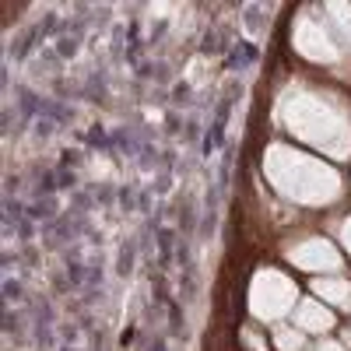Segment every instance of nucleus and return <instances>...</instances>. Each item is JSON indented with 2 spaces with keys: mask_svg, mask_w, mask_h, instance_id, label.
Segmentation results:
<instances>
[{
  "mask_svg": "<svg viewBox=\"0 0 351 351\" xmlns=\"http://www.w3.org/2000/svg\"><path fill=\"white\" fill-rule=\"evenodd\" d=\"M278 123L288 137L309 144L334 162L351 158V109L324 88L288 84L278 95Z\"/></svg>",
  "mask_w": 351,
  "mask_h": 351,
  "instance_id": "f257e3e1",
  "label": "nucleus"
},
{
  "mask_svg": "<svg viewBox=\"0 0 351 351\" xmlns=\"http://www.w3.org/2000/svg\"><path fill=\"white\" fill-rule=\"evenodd\" d=\"M263 180L278 197L302 204V208H327L344 193V180L330 162L291 148V144H271L263 152Z\"/></svg>",
  "mask_w": 351,
  "mask_h": 351,
  "instance_id": "f03ea898",
  "label": "nucleus"
},
{
  "mask_svg": "<svg viewBox=\"0 0 351 351\" xmlns=\"http://www.w3.org/2000/svg\"><path fill=\"white\" fill-rule=\"evenodd\" d=\"M250 316L260 319V324H285V316L295 313V306L302 302L299 299V288L285 271L278 267H260L250 281Z\"/></svg>",
  "mask_w": 351,
  "mask_h": 351,
  "instance_id": "7ed1b4c3",
  "label": "nucleus"
},
{
  "mask_svg": "<svg viewBox=\"0 0 351 351\" xmlns=\"http://www.w3.org/2000/svg\"><path fill=\"white\" fill-rule=\"evenodd\" d=\"M291 46L309 64H337L344 53L334 28L327 21H319L316 11H299L295 25H291Z\"/></svg>",
  "mask_w": 351,
  "mask_h": 351,
  "instance_id": "20e7f679",
  "label": "nucleus"
},
{
  "mask_svg": "<svg viewBox=\"0 0 351 351\" xmlns=\"http://www.w3.org/2000/svg\"><path fill=\"white\" fill-rule=\"evenodd\" d=\"M285 256H288L291 267H299L306 274H316V278L344 274V256L337 253V243H330L324 236H302L295 243H288Z\"/></svg>",
  "mask_w": 351,
  "mask_h": 351,
  "instance_id": "39448f33",
  "label": "nucleus"
},
{
  "mask_svg": "<svg viewBox=\"0 0 351 351\" xmlns=\"http://www.w3.org/2000/svg\"><path fill=\"white\" fill-rule=\"evenodd\" d=\"M291 324H295L306 337H324L337 327V316L327 302H319V299H302L295 306V313H291Z\"/></svg>",
  "mask_w": 351,
  "mask_h": 351,
  "instance_id": "423d86ee",
  "label": "nucleus"
},
{
  "mask_svg": "<svg viewBox=\"0 0 351 351\" xmlns=\"http://www.w3.org/2000/svg\"><path fill=\"white\" fill-rule=\"evenodd\" d=\"M313 295H316L319 302H327L330 309L337 306L341 313H351V278H344V274L316 278V281H313Z\"/></svg>",
  "mask_w": 351,
  "mask_h": 351,
  "instance_id": "0eeeda50",
  "label": "nucleus"
},
{
  "mask_svg": "<svg viewBox=\"0 0 351 351\" xmlns=\"http://www.w3.org/2000/svg\"><path fill=\"white\" fill-rule=\"evenodd\" d=\"M324 18L334 28L341 49H351V4H344V0H337V4H324Z\"/></svg>",
  "mask_w": 351,
  "mask_h": 351,
  "instance_id": "6e6552de",
  "label": "nucleus"
},
{
  "mask_svg": "<svg viewBox=\"0 0 351 351\" xmlns=\"http://www.w3.org/2000/svg\"><path fill=\"white\" fill-rule=\"evenodd\" d=\"M271 337H274V348L278 351H306L309 348V337L295 324H274L271 327Z\"/></svg>",
  "mask_w": 351,
  "mask_h": 351,
  "instance_id": "1a4fd4ad",
  "label": "nucleus"
},
{
  "mask_svg": "<svg viewBox=\"0 0 351 351\" xmlns=\"http://www.w3.org/2000/svg\"><path fill=\"white\" fill-rule=\"evenodd\" d=\"M239 341H243V348H246V351H271L267 337H263V334H260L256 327H250V324H246V327L239 330Z\"/></svg>",
  "mask_w": 351,
  "mask_h": 351,
  "instance_id": "9d476101",
  "label": "nucleus"
},
{
  "mask_svg": "<svg viewBox=\"0 0 351 351\" xmlns=\"http://www.w3.org/2000/svg\"><path fill=\"white\" fill-rule=\"evenodd\" d=\"M306 351H348V348H344L341 341H334V337H316Z\"/></svg>",
  "mask_w": 351,
  "mask_h": 351,
  "instance_id": "9b49d317",
  "label": "nucleus"
},
{
  "mask_svg": "<svg viewBox=\"0 0 351 351\" xmlns=\"http://www.w3.org/2000/svg\"><path fill=\"white\" fill-rule=\"evenodd\" d=\"M337 243H341V250L351 256V215H348V218L337 225Z\"/></svg>",
  "mask_w": 351,
  "mask_h": 351,
  "instance_id": "f8f14e48",
  "label": "nucleus"
},
{
  "mask_svg": "<svg viewBox=\"0 0 351 351\" xmlns=\"http://www.w3.org/2000/svg\"><path fill=\"white\" fill-rule=\"evenodd\" d=\"M341 344H344V348L351 351V330H344V334H341Z\"/></svg>",
  "mask_w": 351,
  "mask_h": 351,
  "instance_id": "ddd939ff",
  "label": "nucleus"
}]
</instances>
